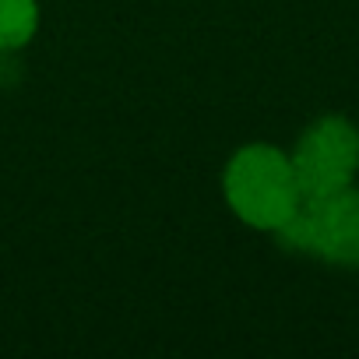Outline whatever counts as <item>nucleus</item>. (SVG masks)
Instances as JSON below:
<instances>
[{"label": "nucleus", "instance_id": "obj_1", "mask_svg": "<svg viewBox=\"0 0 359 359\" xmlns=\"http://www.w3.org/2000/svg\"><path fill=\"white\" fill-rule=\"evenodd\" d=\"M222 198L247 229L275 236L303 205L289 151L268 141L240 144L222 169Z\"/></svg>", "mask_w": 359, "mask_h": 359}, {"label": "nucleus", "instance_id": "obj_2", "mask_svg": "<svg viewBox=\"0 0 359 359\" xmlns=\"http://www.w3.org/2000/svg\"><path fill=\"white\" fill-rule=\"evenodd\" d=\"M275 240L289 254L359 268V187L352 184L320 198H303L299 212L275 233Z\"/></svg>", "mask_w": 359, "mask_h": 359}, {"label": "nucleus", "instance_id": "obj_3", "mask_svg": "<svg viewBox=\"0 0 359 359\" xmlns=\"http://www.w3.org/2000/svg\"><path fill=\"white\" fill-rule=\"evenodd\" d=\"M289 158L303 198H320L352 187L359 172V127L348 116L324 113L303 127Z\"/></svg>", "mask_w": 359, "mask_h": 359}, {"label": "nucleus", "instance_id": "obj_4", "mask_svg": "<svg viewBox=\"0 0 359 359\" xmlns=\"http://www.w3.org/2000/svg\"><path fill=\"white\" fill-rule=\"evenodd\" d=\"M39 0H0V53L25 50L39 32Z\"/></svg>", "mask_w": 359, "mask_h": 359}]
</instances>
